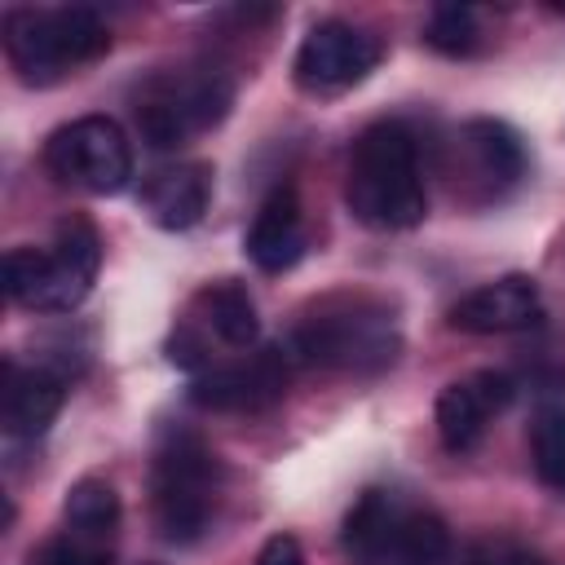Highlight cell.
<instances>
[{
    "instance_id": "6da1fadb",
    "label": "cell",
    "mask_w": 565,
    "mask_h": 565,
    "mask_svg": "<svg viewBox=\"0 0 565 565\" xmlns=\"http://www.w3.org/2000/svg\"><path fill=\"white\" fill-rule=\"evenodd\" d=\"M344 203L371 230H411L428 216L419 141L402 119H375L358 132L349 150Z\"/></svg>"
},
{
    "instance_id": "7a4b0ae2",
    "label": "cell",
    "mask_w": 565,
    "mask_h": 565,
    "mask_svg": "<svg viewBox=\"0 0 565 565\" xmlns=\"http://www.w3.org/2000/svg\"><path fill=\"white\" fill-rule=\"evenodd\" d=\"M291 362L327 366L344 375H380L402 353L393 309L366 291H340L318 300L287 340Z\"/></svg>"
},
{
    "instance_id": "3957f363",
    "label": "cell",
    "mask_w": 565,
    "mask_h": 565,
    "mask_svg": "<svg viewBox=\"0 0 565 565\" xmlns=\"http://www.w3.org/2000/svg\"><path fill=\"white\" fill-rule=\"evenodd\" d=\"M110 49L106 22L84 4H57V9H9L4 13V53L22 84L49 88L66 79L71 71L97 62Z\"/></svg>"
},
{
    "instance_id": "277c9868",
    "label": "cell",
    "mask_w": 565,
    "mask_h": 565,
    "mask_svg": "<svg viewBox=\"0 0 565 565\" xmlns=\"http://www.w3.org/2000/svg\"><path fill=\"white\" fill-rule=\"evenodd\" d=\"M221 494V459L194 428H163L150 459V508L168 543L207 534Z\"/></svg>"
},
{
    "instance_id": "5b68a950",
    "label": "cell",
    "mask_w": 565,
    "mask_h": 565,
    "mask_svg": "<svg viewBox=\"0 0 565 565\" xmlns=\"http://www.w3.org/2000/svg\"><path fill=\"white\" fill-rule=\"evenodd\" d=\"M102 238L84 216H66L49 247L4 252V296L35 313H71L97 278Z\"/></svg>"
},
{
    "instance_id": "8992f818",
    "label": "cell",
    "mask_w": 565,
    "mask_h": 565,
    "mask_svg": "<svg viewBox=\"0 0 565 565\" xmlns=\"http://www.w3.org/2000/svg\"><path fill=\"white\" fill-rule=\"evenodd\" d=\"M234 106V84L221 71L194 66L154 75L137 97V128L154 150H177L194 132L216 128Z\"/></svg>"
},
{
    "instance_id": "52a82bcc",
    "label": "cell",
    "mask_w": 565,
    "mask_h": 565,
    "mask_svg": "<svg viewBox=\"0 0 565 565\" xmlns=\"http://www.w3.org/2000/svg\"><path fill=\"white\" fill-rule=\"evenodd\" d=\"M44 168L84 194H119L132 181V146L110 115H79L44 141Z\"/></svg>"
},
{
    "instance_id": "ba28073f",
    "label": "cell",
    "mask_w": 565,
    "mask_h": 565,
    "mask_svg": "<svg viewBox=\"0 0 565 565\" xmlns=\"http://www.w3.org/2000/svg\"><path fill=\"white\" fill-rule=\"evenodd\" d=\"M291 380V353L282 344H265L238 362L207 366L190 380V402L199 411H221V415H256L282 402Z\"/></svg>"
},
{
    "instance_id": "9c48e42d",
    "label": "cell",
    "mask_w": 565,
    "mask_h": 565,
    "mask_svg": "<svg viewBox=\"0 0 565 565\" xmlns=\"http://www.w3.org/2000/svg\"><path fill=\"white\" fill-rule=\"evenodd\" d=\"M384 57L380 35H371L366 26L327 18L318 26H309V35L296 49V84L305 93H344L353 84H362Z\"/></svg>"
},
{
    "instance_id": "30bf717a",
    "label": "cell",
    "mask_w": 565,
    "mask_h": 565,
    "mask_svg": "<svg viewBox=\"0 0 565 565\" xmlns=\"http://www.w3.org/2000/svg\"><path fill=\"white\" fill-rule=\"evenodd\" d=\"M543 318V296L530 274H503L463 300L450 305V327L468 335H503V331H525Z\"/></svg>"
},
{
    "instance_id": "8fae6325",
    "label": "cell",
    "mask_w": 565,
    "mask_h": 565,
    "mask_svg": "<svg viewBox=\"0 0 565 565\" xmlns=\"http://www.w3.org/2000/svg\"><path fill=\"white\" fill-rule=\"evenodd\" d=\"M512 402V380L503 371H477L468 380H450L437 393V437L450 455H463L481 441L490 415Z\"/></svg>"
},
{
    "instance_id": "7c38bea8",
    "label": "cell",
    "mask_w": 565,
    "mask_h": 565,
    "mask_svg": "<svg viewBox=\"0 0 565 565\" xmlns=\"http://www.w3.org/2000/svg\"><path fill=\"white\" fill-rule=\"evenodd\" d=\"M455 150L468 168V185L481 190V199L508 194L525 177V146L503 119H468L455 132Z\"/></svg>"
},
{
    "instance_id": "4fadbf2b",
    "label": "cell",
    "mask_w": 565,
    "mask_h": 565,
    "mask_svg": "<svg viewBox=\"0 0 565 565\" xmlns=\"http://www.w3.org/2000/svg\"><path fill=\"white\" fill-rule=\"evenodd\" d=\"M66 402V371L57 366H18V362H4V384H0V424L9 437H40L57 411Z\"/></svg>"
},
{
    "instance_id": "5bb4252c",
    "label": "cell",
    "mask_w": 565,
    "mask_h": 565,
    "mask_svg": "<svg viewBox=\"0 0 565 565\" xmlns=\"http://www.w3.org/2000/svg\"><path fill=\"white\" fill-rule=\"evenodd\" d=\"M207 199H212V168L199 163V159L154 168L141 181V207H146V216L159 230H172V234L199 225L203 212H207Z\"/></svg>"
},
{
    "instance_id": "9a60e30c",
    "label": "cell",
    "mask_w": 565,
    "mask_h": 565,
    "mask_svg": "<svg viewBox=\"0 0 565 565\" xmlns=\"http://www.w3.org/2000/svg\"><path fill=\"white\" fill-rule=\"evenodd\" d=\"M247 260L265 274H282L291 269L305 247H309V230H305V212H300V199L296 190H274L260 212L252 216V230H247Z\"/></svg>"
},
{
    "instance_id": "2e32d148",
    "label": "cell",
    "mask_w": 565,
    "mask_h": 565,
    "mask_svg": "<svg viewBox=\"0 0 565 565\" xmlns=\"http://www.w3.org/2000/svg\"><path fill=\"white\" fill-rule=\"evenodd\" d=\"M207 340L225 344V349H252L256 335H260V318H256V300L252 291L238 282V278H216L207 282L194 300H190V313H185Z\"/></svg>"
},
{
    "instance_id": "e0dca14e",
    "label": "cell",
    "mask_w": 565,
    "mask_h": 565,
    "mask_svg": "<svg viewBox=\"0 0 565 565\" xmlns=\"http://www.w3.org/2000/svg\"><path fill=\"white\" fill-rule=\"evenodd\" d=\"M402 508L406 503L393 490H362L358 494V503L344 516V534H340V543H344V552H349L353 565H380Z\"/></svg>"
},
{
    "instance_id": "ac0fdd59",
    "label": "cell",
    "mask_w": 565,
    "mask_h": 565,
    "mask_svg": "<svg viewBox=\"0 0 565 565\" xmlns=\"http://www.w3.org/2000/svg\"><path fill=\"white\" fill-rule=\"evenodd\" d=\"M446 561H450L446 521L437 512H424V508H402L380 565H446Z\"/></svg>"
},
{
    "instance_id": "d6986e66",
    "label": "cell",
    "mask_w": 565,
    "mask_h": 565,
    "mask_svg": "<svg viewBox=\"0 0 565 565\" xmlns=\"http://www.w3.org/2000/svg\"><path fill=\"white\" fill-rule=\"evenodd\" d=\"M62 516H66L71 534L93 539V543H110L124 508H119V494L106 477H79V481H71V490L62 499Z\"/></svg>"
},
{
    "instance_id": "ffe728a7",
    "label": "cell",
    "mask_w": 565,
    "mask_h": 565,
    "mask_svg": "<svg viewBox=\"0 0 565 565\" xmlns=\"http://www.w3.org/2000/svg\"><path fill=\"white\" fill-rule=\"evenodd\" d=\"M424 40H428V49H437V53H446V57H468V53H477V44H481L477 9H468V4H437V9L428 13Z\"/></svg>"
},
{
    "instance_id": "44dd1931",
    "label": "cell",
    "mask_w": 565,
    "mask_h": 565,
    "mask_svg": "<svg viewBox=\"0 0 565 565\" xmlns=\"http://www.w3.org/2000/svg\"><path fill=\"white\" fill-rule=\"evenodd\" d=\"M530 450H534V472H539V481L552 486V490H565V406H547V411L534 419Z\"/></svg>"
},
{
    "instance_id": "7402d4cb",
    "label": "cell",
    "mask_w": 565,
    "mask_h": 565,
    "mask_svg": "<svg viewBox=\"0 0 565 565\" xmlns=\"http://www.w3.org/2000/svg\"><path fill=\"white\" fill-rule=\"evenodd\" d=\"M26 565H110V543H93V539H79V534H57L49 543H40Z\"/></svg>"
},
{
    "instance_id": "603a6c76",
    "label": "cell",
    "mask_w": 565,
    "mask_h": 565,
    "mask_svg": "<svg viewBox=\"0 0 565 565\" xmlns=\"http://www.w3.org/2000/svg\"><path fill=\"white\" fill-rule=\"evenodd\" d=\"M534 556H525L512 539H481L468 556H463V565H530Z\"/></svg>"
},
{
    "instance_id": "cb8c5ba5",
    "label": "cell",
    "mask_w": 565,
    "mask_h": 565,
    "mask_svg": "<svg viewBox=\"0 0 565 565\" xmlns=\"http://www.w3.org/2000/svg\"><path fill=\"white\" fill-rule=\"evenodd\" d=\"M256 565H305V552L291 534H269L256 552Z\"/></svg>"
},
{
    "instance_id": "d4e9b609",
    "label": "cell",
    "mask_w": 565,
    "mask_h": 565,
    "mask_svg": "<svg viewBox=\"0 0 565 565\" xmlns=\"http://www.w3.org/2000/svg\"><path fill=\"white\" fill-rule=\"evenodd\" d=\"M530 565H543V561H530Z\"/></svg>"
}]
</instances>
